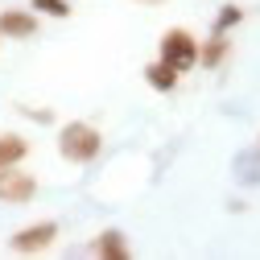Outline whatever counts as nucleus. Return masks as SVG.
I'll return each instance as SVG.
<instances>
[{"label":"nucleus","instance_id":"nucleus-1","mask_svg":"<svg viewBox=\"0 0 260 260\" xmlns=\"http://www.w3.org/2000/svg\"><path fill=\"white\" fill-rule=\"evenodd\" d=\"M104 149V133L87 120H71L58 128V157L71 161V166H91Z\"/></svg>","mask_w":260,"mask_h":260},{"label":"nucleus","instance_id":"nucleus-2","mask_svg":"<svg viewBox=\"0 0 260 260\" xmlns=\"http://www.w3.org/2000/svg\"><path fill=\"white\" fill-rule=\"evenodd\" d=\"M157 58L170 62L178 75H186V71L199 67V38H194L190 29L174 25V29H166V34H161V42H157Z\"/></svg>","mask_w":260,"mask_h":260},{"label":"nucleus","instance_id":"nucleus-3","mask_svg":"<svg viewBox=\"0 0 260 260\" xmlns=\"http://www.w3.org/2000/svg\"><path fill=\"white\" fill-rule=\"evenodd\" d=\"M58 240V223L54 219H42V223H29L21 232L9 236V252L13 256H38V252H50Z\"/></svg>","mask_w":260,"mask_h":260},{"label":"nucleus","instance_id":"nucleus-4","mask_svg":"<svg viewBox=\"0 0 260 260\" xmlns=\"http://www.w3.org/2000/svg\"><path fill=\"white\" fill-rule=\"evenodd\" d=\"M38 199V178L25 174L21 166H5L0 170V203L5 207H25Z\"/></svg>","mask_w":260,"mask_h":260},{"label":"nucleus","instance_id":"nucleus-5","mask_svg":"<svg viewBox=\"0 0 260 260\" xmlns=\"http://www.w3.org/2000/svg\"><path fill=\"white\" fill-rule=\"evenodd\" d=\"M38 13L34 9H5L0 13V38L5 42H29L38 38Z\"/></svg>","mask_w":260,"mask_h":260},{"label":"nucleus","instance_id":"nucleus-6","mask_svg":"<svg viewBox=\"0 0 260 260\" xmlns=\"http://www.w3.org/2000/svg\"><path fill=\"white\" fill-rule=\"evenodd\" d=\"M91 256H100V260H128L133 248H128V236L124 232L108 227V232H100V236L91 240Z\"/></svg>","mask_w":260,"mask_h":260},{"label":"nucleus","instance_id":"nucleus-7","mask_svg":"<svg viewBox=\"0 0 260 260\" xmlns=\"http://www.w3.org/2000/svg\"><path fill=\"white\" fill-rule=\"evenodd\" d=\"M227 54H232L227 34H215V29H211V38L199 42V67H203V71H219L223 62H227Z\"/></svg>","mask_w":260,"mask_h":260},{"label":"nucleus","instance_id":"nucleus-8","mask_svg":"<svg viewBox=\"0 0 260 260\" xmlns=\"http://www.w3.org/2000/svg\"><path fill=\"white\" fill-rule=\"evenodd\" d=\"M145 83L153 87V91H161V95H170V91H178V83H182V75L170 67V62H161V58H153L149 67H145Z\"/></svg>","mask_w":260,"mask_h":260},{"label":"nucleus","instance_id":"nucleus-9","mask_svg":"<svg viewBox=\"0 0 260 260\" xmlns=\"http://www.w3.org/2000/svg\"><path fill=\"white\" fill-rule=\"evenodd\" d=\"M25 153H29V141L21 133H5V137H0V170H5V166H21Z\"/></svg>","mask_w":260,"mask_h":260},{"label":"nucleus","instance_id":"nucleus-10","mask_svg":"<svg viewBox=\"0 0 260 260\" xmlns=\"http://www.w3.org/2000/svg\"><path fill=\"white\" fill-rule=\"evenodd\" d=\"M236 178L244 182V186H260V153L256 149H244L240 157H236Z\"/></svg>","mask_w":260,"mask_h":260},{"label":"nucleus","instance_id":"nucleus-11","mask_svg":"<svg viewBox=\"0 0 260 260\" xmlns=\"http://www.w3.org/2000/svg\"><path fill=\"white\" fill-rule=\"evenodd\" d=\"M29 9H34L38 17H50V21H67L75 13L71 0H29Z\"/></svg>","mask_w":260,"mask_h":260},{"label":"nucleus","instance_id":"nucleus-12","mask_svg":"<svg viewBox=\"0 0 260 260\" xmlns=\"http://www.w3.org/2000/svg\"><path fill=\"white\" fill-rule=\"evenodd\" d=\"M244 17H248V13H244L240 5H223V9L215 13V25H211V29H215V34H232V29H236Z\"/></svg>","mask_w":260,"mask_h":260},{"label":"nucleus","instance_id":"nucleus-13","mask_svg":"<svg viewBox=\"0 0 260 260\" xmlns=\"http://www.w3.org/2000/svg\"><path fill=\"white\" fill-rule=\"evenodd\" d=\"M21 116H29L34 124H54V108H29V104H21Z\"/></svg>","mask_w":260,"mask_h":260},{"label":"nucleus","instance_id":"nucleus-14","mask_svg":"<svg viewBox=\"0 0 260 260\" xmlns=\"http://www.w3.org/2000/svg\"><path fill=\"white\" fill-rule=\"evenodd\" d=\"M137 5H145V9H157V5H166V0H137Z\"/></svg>","mask_w":260,"mask_h":260},{"label":"nucleus","instance_id":"nucleus-15","mask_svg":"<svg viewBox=\"0 0 260 260\" xmlns=\"http://www.w3.org/2000/svg\"><path fill=\"white\" fill-rule=\"evenodd\" d=\"M252 149H256V153H260V133H256V145H252Z\"/></svg>","mask_w":260,"mask_h":260},{"label":"nucleus","instance_id":"nucleus-16","mask_svg":"<svg viewBox=\"0 0 260 260\" xmlns=\"http://www.w3.org/2000/svg\"><path fill=\"white\" fill-rule=\"evenodd\" d=\"M0 42H5V38H0Z\"/></svg>","mask_w":260,"mask_h":260}]
</instances>
